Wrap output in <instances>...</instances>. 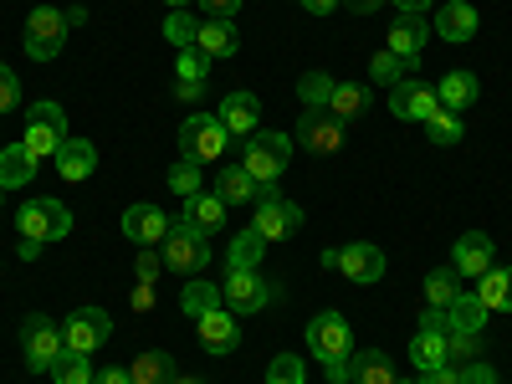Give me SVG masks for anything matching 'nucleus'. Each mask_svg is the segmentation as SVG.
Segmentation results:
<instances>
[{
	"mask_svg": "<svg viewBox=\"0 0 512 384\" xmlns=\"http://www.w3.org/2000/svg\"><path fill=\"white\" fill-rule=\"evenodd\" d=\"M251 226L262 231L267 246H272V241H287V236L303 231V210H297L277 185H262V190H256V221Z\"/></svg>",
	"mask_w": 512,
	"mask_h": 384,
	"instance_id": "7ed1b4c3",
	"label": "nucleus"
},
{
	"mask_svg": "<svg viewBox=\"0 0 512 384\" xmlns=\"http://www.w3.org/2000/svg\"><path fill=\"white\" fill-rule=\"evenodd\" d=\"M456 369H461V384H497V374H492V364H487V359L456 364Z\"/></svg>",
	"mask_w": 512,
	"mask_h": 384,
	"instance_id": "de8ad7c7",
	"label": "nucleus"
},
{
	"mask_svg": "<svg viewBox=\"0 0 512 384\" xmlns=\"http://www.w3.org/2000/svg\"><path fill=\"white\" fill-rule=\"evenodd\" d=\"M267 384H308L303 359H297V354H277V359L267 364Z\"/></svg>",
	"mask_w": 512,
	"mask_h": 384,
	"instance_id": "37998d69",
	"label": "nucleus"
},
{
	"mask_svg": "<svg viewBox=\"0 0 512 384\" xmlns=\"http://www.w3.org/2000/svg\"><path fill=\"white\" fill-rule=\"evenodd\" d=\"M123 236L134 246H159L169 236V216L159 205H128L123 210Z\"/></svg>",
	"mask_w": 512,
	"mask_h": 384,
	"instance_id": "dca6fc26",
	"label": "nucleus"
},
{
	"mask_svg": "<svg viewBox=\"0 0 512 384\" xmlns=\"http://www.w3.org/2000/svg\"><path fill=\"white\" fill-rule=\"evenodd\" d=\"M175 98H180V103H200V98H205V82H180V77H175Z\"/></svg>",
	"mask_w": 512,
	"mask_h": 384,
	"instance_id": "864d4df0",
	"label": "nucleus"
},
{
	"mask_svg": "<svg viewBox=\"0 0 512 384\" xmlns=\"http://www.w3.org/2000/svg\"><path fill=\"white\" fill-rule=\"evenodd\" d=\"M425 41H431V26H425V16H395V26H390V47H384V52H395L400 62L420 67Z\"/></svg>",
	"mask_w": 512,
	"mask_h": 384,
	"instance_id": "f3484780",
	"label": "nucleus"
},
{
	"mask_svg": "<svg viewBox=\"0 0 512 384\" xmlns=\"http://www.w3.org/2000/svg\"><path fill=\"white\" fill-rule=\"evenodd\" d=\"M297 144L308 154H344V123H338L328 108H308L297 118Z\"/></svg>",
	"mask_w": 512,
	"mask_h": 384,
	"instance_id": "9b49d317",
	"label": "nucleus"
},
{
	"mask_svg": "<svg viewBox=\"0 0 512 384\" xmlns=\"http://www.w3.org/2000/svg\"><path fill=\"white\" fill-rule=\"evenodd\" d=\"M256 190H262V185H256L241 164H231V169H221V175H216V195H221L226 205H251Z\"/></svg>",
	"mask_w": 512,
	"mask_h": 384,
	"instance_id": "473e14b6",
	"label": "nucleus"
},
{
	"mask_svg": "<svg viewBox=\"0 0 512 384\" xmlns=\"http://www.w3.org/2000/svg\"><path fill=\"white\" fill-rule=\"evenodd\" d=\"M349 384H400L395 379V364L384 349H364L349 359Z\"/></svg>",
	"mask_w": 512,
	"mask_h": 384,
	"instance_id": "cd10ccee",
	"label": "nucleus"
},
{
	"mask_svg": "<svg viewBox=\"0 0 512 384\" xmlns=\"http://www.w3.org/2000/svg\"><path fill=\"white\" fill-rule=\"evenodd\" d=\"M108 333H113V318H108L103 308H77V313L62 323L67 349H77V354H93V349H103V344H108Z\"/></svg>",
	"mask_w": 512,
	"mask_h": 384,
	"instance_id": "f8f14e48",
	"label": "nucleus"
},
{
	"mask_svg": "<svg viewBox=\"0 0 512 384\" xmlns=\"http://www.w3.org/2000/svg\"><path fill=\"white\" fill-rule=\"evenodd\" d=\"M175 384H200V379H175Z\"/></svg>",
	"mask_w": 512,
	"mask_h": 384,
	"instance_id": "680f3d73",
	"label": "nucleus"
},
{
	"mask_svg": "<svg viewBox=\"0 0 512 384\" xmlns=\"http://www.w3.org/2000/svg\"><path fill=\"white\" fill-rule=\"evenodd\" d=\"M482 359V333H446V364Z\"/></svg>",
	"mask_w": 512,
	"mask_h": 384,
	"instance_id": "a19ab883",
	"label": "nucleus"
},
{
	"mask_svg": "<svg viewBox=\"0 0 512 384\" xmlns=\"http://www.w3.org/2000/svg\"><path fill=\"white\" fill-rule=\"evenodd\" d=\"M164 6H169V11H185V6H190V0H164Z\"/></svg>",
	"mask_w": 512,
	"mask_h": 384,
	"instance_id": "052dcab7",
	"label": "nucleus"
},
{
	"mask_svg": "<svg viewBox=\"0 0 512 384\" xmlns=\"http://www.w3.org/2000/svg\"><path fill=\"white\" fill-rule=\"evenodd\" d=\"M303 6H308V11H313V16H328V11H333V6H338V0H303Z\"/></svg>",
	"mask_w": 512,
	"mask_h": 384,
	"instance_id": "13d9d810",
	"label": "nucleus"
},
{
	"mask_svg": "<svg viewBox=\"0 0 512 384\" xmlns=\"http://www.w3.org/2000/svg\"><path fill=\"white\" fill-rule=\"evenodd\" d=\"M308 349H313L318 359H349V354H354V328H349V318H344V313H318V318L308 323Z\"/></svg>",
	"mask_w": 512,
	"mask_h": 384,
	"instance_id": "9d476101",
	"label": "nucleus"
},
{
	"mask_svg": "<svg viewBox=\"0 0 512 384\" xmlns=\"http://www.w3.org/2000/svg\"><path fill=\"white\" fill-rule=\"evenodd\" d=\"M128 379H134V384H175V359H169L164 349H149V354L134 359Z\"/></svg>",
	"mask_w": 512,
	"mask_h": 384,
	"instance_id": "2f4dec72",
	"label": "nucleus"
},
{
	"mask_svg": "<svg viewBox=\"0 0 512 384\" xmlns=\"http://www.w3.org/2000/svg\"><path fill=\"white\" fill-rule=\"evenodd\" d=\"M210 67H216V62H210L200 47H185V52H180V67H175V77H180V82H205V77H210Z\"/></svg>",
	"mask_w": 512,
	"mask_h": 384,
	"instance_id": "c03bdc74",
	"label": "nucleus"
},
{
	"mask_svg": "<svg viewBox=\"0 0 512 384\" xmlns=\"http://www.w3.org/2000/svg\"><path fill=\"white\" fill-rule=\"evenodd\" d=\"M72 134H67V113H62V103H31L26 108V134H21V144L36 154V159H57V149L67 144Z\"/></svg>",
	"mask_w": 512,
	"mask_h": 384,
	"instance_id": "f03ea898",
	"label": "nucleus"
},
{
	"mask_svg": "<svg viewBox=\"0 0 512 384\" xmlns=\"http://www.w3.org/2000/svg\"><path fill=\"white\" fill-rule=\"evenodd\" d=\"M390 113L405 118V123H425V118H436L441 103H436V88H425V82H400V88H390Z\"/></svg>",
	"mask_w": 512,
	"mask_h": 384,
	"instance_id": "2eb2a0df",
	"label": "nucleus"
},
{
	"mask_svg": "<svg viewBox=\"0 0 512 384\" xmlns=\"http://www.w3.org/2000/svg\"><path fill=\"white\" fill-rule=\"evenodd\" d=\"M200 6H205L210 16H236V6H241V0H200Z\"/></svg>",
	"mask_w": 512,
	"mask_h": 384,
	"instance_id": "6e6d98bb",
	"label": "nucleus"
},
{
	"mask_svg": "<svg viewBox=\"0 0 512 384\" xmlns=\"http://www.w3.org/2000/svg\"><path fill=\"white\" fill-rule=\"evenodd\" d=\"M400 6V16H425V6H431V0H395Z\"/></svg>",
	"mask_w": 512,
	"mask_h": 384,
	"instance_id": "4d7b16f0",
	"label": "nucleus"
},
{
	"mask_svg": "<svg viewBox=\"0 0 512 384\" xmlns=\"http://www.w3.org/2000/svg\"><path fill=\"white\" fill-rule=\"evenodd\" d=\"M241 154H246V159H241L246 175H251L256 185H272L282 169H287V159H292V139H287V134H251Z\"/></svg>",
	"mask_w": 512,
	"mask_h": 384,
	"instance_id": "423d86ee",
	"label": "nucleus"
},
{
	"mask_svg": "<svg viewBox=\"0 0 512 384\" xmlns=\"http://www.w3.org/2000/svg\"><path fill=\"white\" fill-rule=\"evenodd\" d=\"M134 272H139V282H159V272H164V256H159L154 246H139V262H134Z\"/></svg>",
	"mask_w": 512,
	"mask_h": 384,
	"instance_id": "49530a36",
	"label": "nucleus"
},
{
	"mask_svg": "<svg viewBox=\"0 0 512 384\" xmlns=\"http://www.w3.org/2000/svg\"><path fill=\"white\" fill-rule=\"evenodd\" d=\"M487 318H492V313H487V303H482L477 292H456V297H451V308H446L451 333H482Z\"/></svg>",
	"mask_w": 512,
	"mask_h": 384,
	"instance_id": "bb28decb",
	"label": "nucleus"
},
{
	"mask_svg": "<svg viewBox=\"0 0 512 384\" xmlns=\"http://www.w3.org/2000/svg\"><path fill=\"white\" fill-rule=\"evenodd\" d=\"M159 256H164V267H169V272H185V277H190V272H205V267H210V241H205L195 226L180 221V226H169Z\"/></svg>",
	"mask_w": 512,
	"mask_h": 384,
	"instance_id": "6e6552de",
	"label": "nucleus"
},
{
	"mask_svg": "<svg viewBox=\"0 0 512 384\" xmlns=\"http://www.w3.org/2000/svg\"><path fill=\"white\" fill-rule=\"evenodd\" d=\"M477 297L487 303V313H512V267H487L477 277Z\"/></svg>",
	"mask_w": 512,
	"mask_h": 384,
	"instance_id": "c85d7f7f",
	"label": "nucleus"
},
{
	"mask_svg": "<svg viewBox=\"0 0 512 384\" xmlns=\"http://www.w3.org/2000/svg\"><path fill=\"white\" fill-rule=\"evenodd\" d=\"M456 292H461V272L456 267H436L431 277H425V303L431 308H451Z\"/></svg>",
	"mask_w": 512,
	"mask_h": 384,
	"instance_id": "c9c22d12",
	"label": "nucleus"
},
{
	"mask_svg": "<svg viewBox=\"0 0 512 384\" xmlns=\"http://www.w3.org/2000/svg\"><path fill=\"white\" fill-rule=\"evenodd\" d=\"M52 379H57V384H93V354L62 349L57 364H52Z\"/></svg>",
	"mask_w": 512,
	"mask_h": 384,
	"instance_id": "f704fd0d",
	"label": "nucleus"
},
{
	"mask_svg": "<svg viewBox=\"0 0 512 384\" xmlns=\"http://www.w3.org/2000/svg\"><path fill=\"white\" fill-rule=\"evenodd\" d=\"M169 190H175V195H200L205 185H200V164L195 159H175V164H169Z\"/></svg>",
	"mask_w": 512,
	"mask_h": 384,
	"instance_id": "ea45409f",
	"label": "nucleus"
},
{
	"mask_svg": "<svg viewBox=\"0 0 512 384\" xmlns=\"http://www.w3.org/2000/svg\"><path fill=\"white\" fill-rule=\"evenodd\" d=\"M333 267L344 272L349 282L369 287V282H379V277H384V251H379V246H369V241H349L344 251H333Z\"/></svg>",
	"mask_w": 512,
	"mask_h": 384,
	"instance_id": "ddd939ff",
	"label": "nucleus"
},
{
	"mask_svg": "<svg viewBox=\"0 0 512 384\" xmlns=\"http://www.w3.org/2000/svg\"><path fill=\"white\" fill-rule=\"evenodd\" d=\"M349 11H359V16H369V11H379V0H349Z\"/></svg>",
	"mask_w": 512,
	"mask_h": 384,
	"instance_id": "bf43d9fd",
	"label": "nucleus"
},
{
	"mask_svg": "<svg viewBox=\"0 0 512 384\" xmlns=\"http://www.w3.org/2000/svg\"><path fill=\"white\" fill-rule=\"evenodd\" d=\"M195 47H200L210 62L236 57V47H241V31H236V21H231V16H210V21H200V31H195Z\"/></svg>",
	"mask_w": 512,
	"mask_h": 384,
	"instance_id": "6ab92c4d",
	"label": "nucleus"
},
{
	"mask_svg": "<svg viewBox=\"0 0 512 384\" xmlns=\"http://www.w3.org/2000/svg\"><path fill=\"white\" fill-rule=\"evenodd\" d=\"M67 11H57V6H36L31 16H26V57L31 62H52L62 47H67Z\"/></svg>",
	"mask_w": 512,
	"mask_h": 384,
	"instance_id": "39448f33",
	"label": "nucleus"
},
{
	"mask_svg": "<svg viewBox=\"0 0 512 384\" xmlns=\"http://www.w3.org/2000/svg\"><path fill=\"white\" fill-rule=\"evenodd\" d=\"M62 349H67V338H62V328L47 313H31L21 323V354H26V369L31 374H52V364H57Z\"/></svg>",
	"mask_w": 512,
	"mask_h": 384,
	"instance_id": "20e7f679",
	"label": "nucleus"
},
{
	"mask_svg": "<svg viewBox=\"0 0 512 384\" xmlns=\"http://www.w3.org/2000/svg\"><path fill=\"white\" fill-rule=\"evenodd\" d=\"M369 108H374V93L364 88V82H333L328 113H333L338 123H354V118H364Z\"/></svg>",
	"mask_w": 512,
	"mask_h": 384,
	"instance_id": "b1692460",
	"label": "nucleus"
},
{
	"mask_svg": "<svg viewBox=\"0 0 512 384\" xmlns=\"http://www.w3.org/2000/svg\"><path fill=\"white\" fill-rule=\"evenodd\" d=\"M477 93H482L477 72H446V77L436 82V103H441L446 113H466V108L477 103Z\"/></svg>",
	"mask_w": 512,
	"mask_h": 384,
	"instance_id": "4be33fe9",
	"label": "nucleus"
},
{
	"mask_svg": "<svg viewBox=\"0 0 512 384\" xmlns=\"http://www.w3.org/2000/svg\"><path fill=\"white\" fill-rule=\"evenodd\" d=\"M52 164H57V175H62V180H72V185H77V180H88L93 169H98V149H93L88 139H67V144L57 149V159H52Z\"/></svg>",
	"mask_w": 512,
	"mask_h": 384,
	"instance_id": "5701e85b",
	"label": "nucleus"
},
{
	"mask_svg": "<svg viewBox=\"0 0 512 384\" xmlns=\"http://www.w3.org/2000/svg\"><path fill=\"white\" fill-rule=\"evenodd\" d=\"M410 364H415V374L446 369V333H431V328H420V333L410 338Z\"/></svg>",
	"mask_w": 512,
	"mask_h": 384,
	"instance_id": "c756f323",
	"label": "nucleus"
},
{
	"mask_svg": "<svg viewBox=\"0 0 512 384\" xmlns=\"http://www.w3.org/2000/svg\"><path fill=\"white\" fill-rule=\"evenodd\" d=\"M297 98H303V108H328L333 77H328V72H303V82H297Z\"/></svg>",
	"mask_w": 512,
	"mask_h": 384,
	"instance_id": "58836bf2",
	"label": "nucleus"
},
{
	"mask_svg": "<svg viewBox=\"0 0 512 384\" xmlns=\"http://www.w3.org/2000/svg\"><path fill=\"white\" fill-rule=\"evenodd\" d=\"M195 31H200V21H190L185 11H169L164 16V41H169V47H195Z\"/></svg>",
	"mask_w": 512,
	"mask_h": 384,
	"instance_id": "79ce46f5",
	"label": "nucleus"
},
{
	"mask_svg": "<svg viewBox=\"0 0 512 384\" xmlns=\"http://www.w3.org/2000/svg\"><path fill=\"white\" fill-rule=\"evenodd\" d=\"M354 359V354H349ZM349 359H323V374H328V384H349Z\"/></svg>",
	"mask_w": 512,
	"mask_h": 384,
	"instance_id": "3c124183",
	"label": "nucleus"
},
{
	"mask_svg": "<svg viewBox=\"0 0 512 384\" xmlns=\"http://www.w3.org/2000/svg\"><path fill=\"white\" fill-rule=\"evenodd\" d=\"M36 164H41V159H36L26 144H6V149H0V190H21V185H31Z\"/></svg>",
	"mask_w": 512,
	"mask_h": 384,
	"instance_id": "a878e982",
	"label": "nucleus"
},
{
	"mask_svg": "<svg viewBox=\"0 0 512 384\" xmlns=\"http://www.w3.org/2000/svg\"><path fill=\"white\" fill-rule=\"evenodd\" d=\"M93 384H134V379H128V369L108 364V369H98V374H93Z\"/></svg>",
	"mask_w": 512,
	"mask_h": 384,
	"instance_id": "5fc2aeb1",
	"label": "nucleus"
},
{
	"mask_svg": "<svg viewBox=\"0 0 512 384\" xmlns=\"http://www.w3.org/2000/svg\"><path fill=\"white\" fill-rule=\"evenodd\" d=\"M221 128L231 139H251L256 134V118H262V103H256V93H226L221 98Z\"/></svg>",
	"mask_w": 512,
	"mask_h": 384,
	"instance_id": "a211bd4d",
	"label": "nucleus"
},
{
	"mask_svg": "<svg viewBox=\"0 0 512 384\" xmlns=\"http://www.w3.org/2000/svg\"><path fill=\"white\" fill-rule=\"evenodd\" d=\"M405 72H415V67H410V62H400L395 52H374V57H369V77L379 82V88H400Z\"/></svg>",
	"mask_w": 512,
	"mask_h": 384,
	"instance_id": "4c0bfd02",
	"label": "nucleus"
},
{
	"mask_svg": "<svg viewBox=\"0 0 512 384\" xmlns=\"http://www.w3.org/2000/svg\"><path fill=\"white\" fill-rule=\"evenodd\" d=\"M262 256H267V236L262 231H241L236 241H231V251H226V267H262Z\"/></svg>",
	"mask_w": 512,
	"mask_h": 384,
	"instance_id": "72a5a7b5",
	"label": "nucleus"
},
{
	"mask_svg": "<svg viewBox=\"0 0 512 384\" xmlns=\"http://www.w3.org/2000/svg\"><path fill=\"white\" fill-rule=\"evenodd\" d=\"M72 231V210L52 195H31L21 210H16V236H21V256L26 262H36L41 246L47 241H62Z\"/></svg>",
	"mask_w": 512,
	"mask_h": 384,
	"instance_id": "f257e3e1",
	"label": "nucleus"
},
{
	"mask_svg": "<svg viewBox=\"0 0 512 384\" xmlns=\"http://www.w3.org/2000/svg\"><path fill=\"white\" fill-rule=\"evenodd\" d=\"M420 328H431V333H451L446 308H425V313H420Z\"/></svg>",
	"mask_w": 512,
	"mask_h": 384,
	"instance_id": "603ef678",
	"label": "nucleus"
},
{
	"mask_svg": "<svg viewBox=\"0 0 512 384\" xmlns=\"http://www.w3.org/2000/svg\"><path fill=\"white\" fill-rule=\"evenodd\" d=\"M446 41H472L477 36V6H466V0H446V6L436 11V26Z\"/></svg>",
	"mask_w": 512,
	"mask_h": 384,
	"instance_id": "393cba45",
	"label": "nucleus"
},
{
	"mask_svg": "<svg viewBox=\"0 0 512 384\" xmlns=\"http://www.w3.org/2000/svg\"><path fill=\"white\" fill-rule=\"evenodd\" d=\"M226 200L216 195V190H200V195H190L185 200V226H195L200 236H216L221 226H226Z\"/></svg>",
	"mask_w": 512,
	"mask_h": 384,
	"instance_id": "aec40b11",
	"label": "nucleus"
},
{
	"mask_svg": "<svg viewBox=\"0 0 512 384\" xmlns=\"http://www.w3.org/2000/svg\"><path fill=\"white\" fill-rule=\"evenodd\" d=\"M128 303H134V313H154V282H134Z\"/></svg>",
	"mask_w": 512,
	"mask_h": 384,
	"instance_id": "09e8293b",
	"label": "nucleus"
},
{
	"mask_svg": "<svg viewBox=\"0 0 512 384\" xmlns=\"http://www.w3.org/2000/svg\"><path fill=\"white\" fill-rule=\"evenodd\" d=\"M195 328H200V344H205L210 354H231V349L241 344V328H236L231 308H216V313L195 318Z\"/></svg>",
	"mask_w": 512,
	"mask_h": 384,
	"instance_id": "412c9836",
	"label": "nucleus"
},
{
	"mask_svg": "<svg viewBox=\"0 0 512 384\" xmlns=\"http://www.w3.org/2000/svg\"><path fill=\"white\" fill-rule=\"evenodd\" d=\"M216 308H226V303H221V287L205 282V277H195V282L180 292V313H185V318H205V313H216Z\"/></svg>",
	"mask_w": 512,
	"mask_h": 384,
	"instance_id": "7c9ffc66",
	"label": "nucleus"
},
{
	"mask_svg": "<svg viewBox=\"0 0 512 384\" xmlns=\"http://www.w3.org/2000/svg\"><path fill=\"white\" fill-rule=\"evenodd\" d=\"M16 108H21V82H16V72L6 62H0V118L16 113Z\"/></svg>",
	"mask_w": 512,
	"mask_h": 384,
	"instance_id": "a18cd8bd",
	"label": "nucleus"
},
{
	"mask_svg": "<svg viewBox=\"0 0 512 384\" xmlns=\"http://www.w3.org/2000/svg\"><path fill=\"white\" fill-rule=\"evenodd\" d=\"M226 144H231V134L221 128L216 113H190V118L180 123V149H185V159H195V164L221 159Z\"/></svg>",
	"mask_w": 512,
	"mask_h": 384,
	"instance_id": "0eeeda50",
	"label": "nucleus"
},
{
	"mask_svg": "<svg viewBox=\"0 0 512 384\" xmlns=\"http://www.w3.org/2000/svg\"><path fill=\"white\" fill-rule=\"evenodd\" d=\"M461 134H466V128H461V113H436V118H425V139H431L436 149H451V144H461Z\"/></svg>",
	"mask_w": 512,
	"mask_h": 384,
	"instance_id": "e433bc0d",
	"label": "nucleus"
},
{
	"mask_svg": "<svg viewBox=\"0 0 512 384\" xmlns=\"http://www.w3.org/2000/svg\"><path fill=\"white\" fill-rule=\"evenodd\" d=\"M451 267H456L461 277H482L487 267H497V246H492V236H487V231H466V236H456V246H451Z\"/></svg>",
	"mask_w": 512,
	"mask_h": 384,
	"instance_id": "4468645a",
	"label": "nucleus"
},
{
	"mask_svg": "<svg viewBox=\"0 0 512 384\" xmlns=\"http://www.w3.org/2000/svg\"><path fill=\"white\" fill-rule=\"evenodd\" d=\"M221 303L231 313H262L272 303V287L256 267H226V282H221Z\"/></svg>",
	"mask_w": 512,
	"mask_h": 384,
	"instance_id": "1a4fd4ad",
	"label": "nucleus"
},
{
	"mask_svg": "<svg viewBox=\"0 0 512 384\" xmlns=\"http://www.w3.org/2000/svg\"><path fill=\"white\" fill-rule=\"evenodd\" d=\"M415 384H461V369H456V364H446V369H431V374H420Z\"/></svg>",
	"mask_w": 512,
	"mask_h": 384,
	"instance_id": "8fccbe9b",
	"label": "nucleus"
}]
</instances>
